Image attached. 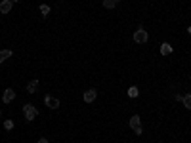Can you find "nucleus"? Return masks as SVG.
I'll list each match as a JSON object with an SVG mask.
<instances>
[{
	"label": "nucleus",
	"mask_w": 191,
	"mask_h": 143,
	"mask_svg": "<svg viewBox=\"0 0 191 143\" xmlns=\"http://www.w3.org/2000/svg\"><path fill=\"white\" fill-rule=\"evenodd\" d=\"M23 114H25V120H35V116L38 114V109L35 107V105H31V103H25L23 105Z\"/></svg>",
	"instance_id": "1"
},
{
	"label": "nucleus",
	"mask_w": 191,
	"mask_h": 143,
	"mask_svg": "<svg viewBox=\"0 0 191 143\" xmlns=\"http://www.w3.org/2000/svg\"><path fill=\"white\" fill-rule=\"evenodd\" d=\"M138 93H139V90L136 86H130L128 88V95H130V98H138Z\"/></svg>",
	"instance_id": "13"
},
{
	"label": "nucleus",
	"mask_w": 191,
	"mask_h": 143,
	"mask_svg": "<svg viewBox=\"0 0 191 143\" xmlns=\"http://www.w3.org/2000/svg\"><path fill=\"white\" fill-rule=\"evenodd\" d=\"M12 54H14L12 50H2V52H0V63H4L8 57H12Z\"/></svg>",
	"instance_id": "11"
},
{
	"label": "nucleus",
	"mask_w": 191,
	"mask_h": 143,
	"mask_svg": "<svg viewBox=\"0 0 191 143\" xmlns=\"http://www.w3.org/2000/svg\"><path fill=\"white\" fill-rule=\"evenodd\" d=\"M38 143H50V141H48V139H44V137H40V139H38Z\"/></svg>",
	"instance_id": "16"
},
{
	"label": "nucleus",
	"mask_w": 191,
	"mask_h": 143,
	"mask_svg": "<svg viewBox=\"0 0 191 143\" xmlns=\"http://www.w3.org/2000/svg\"><path fill=\"white\" fill-rule=\"evenodd\" d=\"M187 33H189V34H191V27H187Z\"/></svg>",
	"instance_id": "17"
},
{
	"label": "nucleus",
	"mask_w": 191,
	"mask_h": 143,
	"mask_svg": "<svg viewBox=\"0 0 191 143\" xmlns=\"http://www.w3.org/2000/svg\"><path fill=\"white\" fill-rule=\"evenodd\" d=\"M36 90H38V80H31L29 86H27V92H29V93H35Z\"/></svg>",
	"instance_id": "10"
},
{
	"label": "nucleus",
	"mask_w": 191,
	"mask_h": 143,
	"mask_svg": "<svg viewBox=\"0 0 191 143\" xmlns=\"http://www.w3.org/2000/svg\"><path fill=\"white\" fill-rule=\"evenodd\" d=\"M44 103L50 107V109H57V107H59V99L52 98V95H46V98H44Z\"/></svg>",
	"instance_id": "7"
},
{
	"label": "nucleus",
	"mask_w": 191,
	"mask_h": 143,
	"mask_svg": "<svg viewBox=\"0 0 191 143\" xmlns=\"http://www.w3.org/2000/svg\"><path fill=\"white\" fill-rule=\"evenodd\" d=\"M0 118H2V113H0Z\"/></svg>",
	"instance_id": "18"
},
{
	"label": "nucleus",
	"mask_w": 191,
	"mask_h": 143,
	"mask_svg": "<svg viewBox=\"0 0 191 143\" xmlns=\"http://www.w3.org/2000/svg\"><path fill=\"white\" fill-rule=\"evenodd\" d=\"M14 99H15V92H14V88H6L4 93H2V101H4V103H12Z\"/></svg>",
	"instance_id": "4"
},
{
	"label": "nucleus",
	"mask_w": 191,
	"mask_h": 143,
	"mask_svg": "<svg viewBox=\"0 0 191 143\" xmlns=\"http://www.w3.org/2000/svg\"><path fill=\"white\" fill-rule=\"evenodd\" d=\"M130 128L134 130L136 135H141V134H143V130H141V118H139L138 114H134V116L130 118Z\"/></svg>",
	"instance_id": "2"
},
{
	"label": "nucleus",
	"mask_w": 191,
	"mask_h": 143,
	"mask_svg": "<svg viewBox=\"0 0 191 143\" xmlns=\"http://www.w3.org/2000/svg\"><path fill=\"white\" fill-rule=\"evenodd\" d=\"M121 0H103V8H107V10H113Z\"/></svg>",
	"instance_id": "9"
},
{
	"label": "nucleus",
	"mask_w": 191,
	"mask_h": 143,
	"mask_svg": "<svg viewBox=\"0 0 191 143\" xmlns=\"http://www.w3.org/2000/svg\"><path fill=\"white\" fill-rule=\"evenodd\" d=\"M38 10H40V13H42V15H48V13H50V6H48V4H40V8H38Z\"/></svg>",
	"instance_id": "14"
},
{
	"label": "nucleus",
	"mask_w": 191,
	"mask_h": 143,
	"mask_svg": "<svg viewBox=\"0 0 191 143\" xmlns=\"http://www.w3.org/2000/svg\"><path fill=\"white\" fill-rule=\"evenodd\" d=\"M12 6H14V0H2V2H0V12H2V13H10Z\"/></svg>",
	"instance_id": "6"
},
{
	"label": "nucleus",
	"mask_w": 191,
	"mask_h": 143,
	"mask_svg": "<svg viewBox=\"0 0 191 143\" xmlns=\"http://www.w3.org/2000/svg\"><path fill=\"white\" fill-rule=\"evenodd\" d=\"M149 40V34L143 31V29H138L136 33H134V42H138V44H145Z\"/></svg>",
	"instance_id": "3"
},
{
	"label": "nucleus",
	"mask_w": 191,
	"mask_h": 143,
	"mask_svg": "<svg viewBox=\"0 0 191 143\" xmlns=\"http://www.w3.org/2000/svg\"><path fill=\"white\" fill-rule=\"evenodd\" d=\"M161 54H162V56H170V54H172V46H170L168 42H164V44L161 46Z\"/></svg>",
	"instance_id": "8"
},
{
	"label": "nucleus",
	"mask_w": 191,
	"mask_h": 143,
	"mask_svg": "<svg viewBox=\"0 0 191 143\" xmlns=\"http://www.w3.org/2000/svg\"><path fill=\"white\" fill-rule=\"evenodd\" d=\"M182 101H183V107L191 111V93H187V95H183V99H182Z\"/></svg>",
	"instance_id": "12"
},
{
	"label": "nucleus",
	"mask_w": 191,
	"mask_h": 143,
	"mask_svg": "<svg viewBox=\"0 0 191 143\" xmlns=\"http://www.w3.org/2000/svg\"><path fill=\"white\" fill-rule=\"evenodd\" d=\"M4 128L6 130H14V120H4Z\"/></svg>",
	"instance_id": "15"
},
{
	"label": "nucleus",
	"mask_w": 191,
	"mask_h": 143,
	"mask_svg": "<svg viewBox=\"0 0 191 143\" xmlns=\"http://www.w3.org/2000/svg\"><path fill=\"white\" fill-rule=\"evenodd\" d=\"M96 98H98V92H96V88H92V90L84 92V95H82L84 103H92V101H96Z\"/></svg>",
	"instance_id": "5"
}]
</instances>
